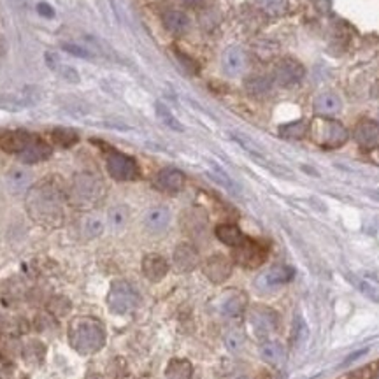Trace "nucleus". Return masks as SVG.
Returning <instances> with one entry per match:
<instances>
[{
	"label": "nucleus",
	"instance_id": "nucleus-1",
	"mask_svg": "<svg viewBox=\"0 0 379 379\" xmlns=\"http://www.w3.org/2000/svg\"><path fill=\"white\" fill-rule=\"evenodd\" d=\"M25 204L35 223L46 228H60L64 225L67 195L55 179H44L32 186Z\"/></svg>",
	"mask_w": 379,
	"mask_h": 379
},
{
	"label": "nucleus",
	"instance_id": "nucleus-2",
	"mask_svg": "<svg viewBox=\"0 0 379 379\" xmlns=\"http://www.w3.org/2000/svg\"><path fill=\"white\" fill-rule=\"evenodd\" d=\"M68 342L80 355H93L106 344V329L93 316H76L68 323Z\"/></svg>",
	"mask_w": 379,
	"mask_h": 379
},
{
	"label": "nucleus",
	"instance_id": "nucleus-3",
	"mask_svg": "<svg viewBox=\"0 0 379 379\" xmlns=\"http://www.w3.org/2000/svg\"><path fill=\"white\" fill-rule=\"evenodd\" d=\"M106 188L99 176L90 172H81L73 179V185L67 194V201L77 209H91L104 198Z\"/></svg>",
	"mask_w": 379,
	"mask_h": 379
},
{
	"label": "nucleus",
	"instance_id": "nucleus-4",
	"mask_svg": "<svg viewBox=\"0 0 379 379\" xmlns=\"http://www.w3.org/2000/svg\"><path fill=\"white\" fill-rule=\"evenodd\" d=\"M107 306L114 315H129L139 306V292L129 281H114L107 292Z\"/></svg>",
	"mask_w": 379,
	"mask_h": 379
},
{
	"label": "nucleus",
	"instance_id": "nucleus-5",
	"mask_svg": "<svg viewBox=\"0 0 379 379\" xmlns=\"http://www.w3.org/2000/svg\"><path fill=\"white\" fill-rule=\"evenodd\" d=\"M250 325L253 329V334L257 339L266 341L277 330L279 325V316L274 309L267 306H255L250 311Z\"/></svg>",
	"mask_w": 379,
	"mask_h": 379
},
{
	"label": "nucleus",
	"instance_id": "nucleus-6",
	"mask_svg": "<svg viewBox=\"0 0 379 379\" xmlns=\"http://www.w3.org/2000/svg\"><path fill=\"white\" fill-rule=\"evenodd\" d=\"M349 133L342 123L335 122V120H323L315 129V139L320 146L329 149L341 148L346 145Z\"/></svg>",
	"mask_w": 379,
	"mask_h": 379
},
{
	"label": "nucleus",
	"instance_id": "nucleus-7",
	"mask_svg": "<svg viewBox=\"0 0 379 379\" xmlns=\"http://www.w3.org/2000/svg\"><path fill=\"white\" fill-rule=\"evenodd\" d=\"M107 172L116 181H133L139 178V165L132 156L120 151H111L107 155Z\"/></svg>",
	"mask_w": 379,
	"mask_h": 379
},
{
	"label": "nucleus",
	"instance_id": "nucleus-8",
	"mask_svg": "<svg viewBox=\"0 0 379 379\" xmlns=\"http://www.w3.org/2000/svg\"><path fill=\"white\" fill-rule=\"evenodd\" d=\"M266 260V248L257 241L244 239L239 246L234 248V262L246 269H257Z\"/></svg>",
	"mask_w": 379,
	"mask_h": 379
},
{
	"label": "nucleus",
	"instance_id": "nucleus-9",
	"mask_svg": "<svg viewBox=\"0 0 379 379\" xmlns=\"http://www.w3.org/2000/svg\"><path fill=\"white\" fill-rule=\"evenodd\" d=\"M232 267H234V264H232L230 258L225 257V255L221 253H216L205 260L204 274L211 283L220 284V283H225V281L230 277Z\"/></svg>",
	"mask_w": 379,
	"mask_h": 379
},
{
	"label": "nucleus",
	"instance_id": "nucleus-10",
	"mask_svg": "<svg viewBox=\"0 0 379 379\" xmlns=\"http://www.w3.org/2000/svg\"><path fill=\"white\" fill-rule=\"evenodd\" d=\"M306 74V68L302 67V64L293 58H284L279 64L276 65V71H274V77L279 84L283 86H292V84L299 83L300 80Z\"/></svg>",
	"mask_w": 379,
	"mask_h": 379
},
{
	"label": "nucleus",
	"instance_id": "nucleus-11",
	"mask_svg": "<svg viewBox=\"0 0 379 379\" xmlns=\"http://www.w3.org/2000/svg\"><path fill=\"white\" fill-rule=\"evenodd\" d=\"M172 260H174V266L179 272H192L201 264V255L194 244L181 243L176 246Z\"/></svg>",
	"mask_w": 379,
	"mask_h": 379
},
{
	"label": "nucleus",
	"instance_id": "nucleus-12",
	"mask_svg": "<svg viewBox=\"0 0 379 379\" xmlns=\"http://www.w3.org/2000/svg\"><path fill=\"white\" fill-rule=\"evenodd\" d=\"M353 137L364 149L379 148V125L372 120H360L353 130Z\"/></svg>",
	"mask_w": 379,
	"mask_h": 379
},
{
	"label": "nucleus",
	"instance_id": "nucleus-13",
	"mask_svg": "<svg viewBox=\"0 0 379 379\" xmlns=\"http://www.w3.org/2000/svg\"><path fill=\"white\" fill-rule=\"evenodd\" d=\"M293 276H295V270H293L292 267L274 266V267H270L267 272H264L262 276L258 277L257 284H258V288L272 290V288H276V286H281V284L292 281Z\"/></svg>",
	"mask_w": 379,
	"mask_h": 379
},
{
	"label": "nucleus",
	"instance_id": "nucleus-14",
	"mask_svg": "<svg viewBox=\"0 0 379 379\" xmlns=\"http://www.w3.org/2000/svg\"><path fill=\"white\" fill-rule=\"evenodd\" d=\"M155 186L160 192H165V194H178V192L183 190V186H185V174L179 169L174 167L162 169L156 174Z\"/></svg>",
	"mask_w": 379,
	"mask_h": 379
},
{
	"label": "nucleus",
	"instance_id": "nucleus-15",
	"mask_svg": "<svg viewBox=\"0 0 379 379\" xmlns=\"http://www.w3.org/2000/svg\"><path fill=\"white\" fill-rule=\"evenodd\" d=\"M169 264L162 255L149 253L142 258V274L148 277L151 283H158L163 277L167 276Z\"/></svg>",
	"mask_w": 379,
	"mask_h": 379
},
{
	"label": "nucleus",
	"instance_id": "nucleus-16",
	"mask_svg": "<svg viewBox=\"0 0 379 379\" xmlns=\"http://www.w3.org/2000/svg\"><path fill=\"white\" fill-rule=\"evenodd\" d=\"M169 223H171V211L165 205H155L146 212L145 227L151 234H162L167 230Z\"/></svg>",
	"mask_w": 379,
	"mask_h": 379
},
{
	"label": "nucleus",
	"instance_id": "nucleus-17",
	"mask_svg": "<svg viewBox=\"0 0 379 379\" xmlns=\"http://www.w3.org/2000/svg\"><path fill=\"white\" fill-rule=\"evenodd\" d=\"M51 155H53V148L42 139H39V137H34L30 140V145L23 149L18 156L23 163H39L48 160Z\"/></svg>",
	"mask_w": 379,
	"mask_h": 379
},
{
	"label": "nucleus",
	"instance_id": "nucleus-18",
	"mask_svg": "<svg viewBox=\"0 0 379 379\" xmlns=\"http://www.w3.org/2000/svg\"><path fill=\"white\" fill-rule=\"evenodd\" d=\"M313 109L318 116L329 118L335 116L338 113H341L342 109V100L338 93H332V91H323L313 102Z\"/></svg>",
	"mask_w": 379,
	"mask_h": 379
},
{
	"label": "nucleus",
	"instance_id": "nucleus-19",
	"mask_svg": "<svg viewBox=\"0 0 379 379\" xmlns=\"http://www.w3.org/2000/svg\"><path fill=\"white\" fill-rule=\"evenodd\" d=\"M248 307V297L244 292H239V290H232L227 295L223 297L220 304V311L221 315L227 316V318H235L239 316L241 313L246 311Z\"/></svg>",
	"mask_w": 379,
	"mask_h": 379
},
{
	"label": "nucleus",
	"instance_id": "nucleus-20",
	"mask_svg": "<svg viewBox=\"0 0 379 379\" xmlns=\"http://www.w3.org/2000/svg\"><path fill=\"white\" fill-rule=\"evenodd\" d=\"M32 139H34V136H30L28 132L16 130V132L4 133V136L0 137V148L4 149L6 153H15V155H19L23 149L30 145Z\"/></svg>",
	"mask_w": 379,
	"mask_h": 379
},
{
	"label": "nucleus",
	"instance_id": "nucleus-21",
	"mask_svg": "<svg viewBox=\"0 0 379 379\" xmlns=\"http://www.w3.org/2000/svg\"><path fill=\"white\" fill-rule=\"evenodd\" d=\"M246 68V55L239 48H228L223 53V71L228 76H239Z\"/></svg>",
	"mask_w": 379,
	"mask_h": 379
},
{
	"label": "nucleus",
	"instance_id": "nucleus-22",
	"mask_svg": "<svg viewBox=\"0 0 379 379\" xmlns=\"http://www.w3.org/2000/svg\"><path fill=\"white\" fill-rule=\"evenodd\" d=\"M162 19L165 28L176 35L186 34L190 28V18L183 11H178V9H169V11H165Z\"/></svg>",
	"mask_w": 379,
	"mask_h": 379
},
{
	"label": "nucleus",
	"instance_id": "nucleus-23",
	"mask_svg": "<svg viewBox=\"0 0 379 379\" xmlns=\"http://www.w3.org/2000/svg\"><path fill=\"white\" fill-rule=\"evenodd\" d=\"M214 234H216V237L221 243L232 248H237L241 243H244V239H246L243 232H241V228L237 227V225L232 223L218 225V227L214 228Z\"/></svg>",
	"mask_w": 379,
	"mask_h": 379
},
{
	"label": "nucleus",
	"instance_id": "nucleus-24",
	"mask_svg": "<svg viewBox=\"0 0 379 379\" xmlns=\"http://www.w3.org/2000/svg\"><path fill=\"white\" fill-rule=\"evenodd\" d=\"M205 227H207V216L202 211H198V209L186 211V214L183 216V228L188 234L201 235L205 230Z\"/></svg>",
	"mask_w": 379,
	"mask_h": 379
},
{
	"label": "nucleus",
	"instance_id": "nucleus-25",
	"mask_svg": "<svg viewBox=\"0 0 379 379\" xmlns=\"http://www.w3.org/2000/svg\"><path fill=\"white\" fill-rule=\"evenodd\" d=\"M194 367L185 358H174L165 369V379H192Z\"/></svg>",
	"mask_w": 379,
	"mask_h": 379
},
{
	"label": "nucleus",
	"instance_id": "nucleus-26",
	"mask_svg": "<svg viewBox=\"0 0 379 379\" xmlns=\"http://www.w3.org/2000/svg\"><path fill=\"white\" fill-rule=\"evenodd\" d=\"M260 357L270 365H279L284 360V349L279 342L266 341L260 346Z\"/></svg>",
	"mask_w": 379,
	"mask_h": 379
},
{
	"label": "nucleus",
	"instance_id": "nucleus-27",
	"mask_svg": "<svg viewBox=\"0 0 379 379\" xmlns=\"http://www.w3.org/2000/svg\"><path fill=\"white\" fill-rule=\"evenodd\" d=\"M6 181H8L9 190L18 194V192H23V190L30 185L32 174L27 171V169H12V171H9Z\"/></svg>",
	"mask_w": 379,
	"mask_h": 379
},
{
	"label": "nucleus",
	"instance_id": "nucleus-28",
	"mask_svg": "<svg viewBox=\"0 0 379 379\" xmlns=\"http://www.w3.org/2000/svg\"><path fill=\"white\" fill-rule=\"evenodd\" d=\"M309 130H311L309 122H306V120H299V122L286 123V125L281 127L279 133L281 137H284V139L295 140V139H304V137L309 133Z\"/></svg>",
	"mask_w": 379,
	"mask_h": 379
},
{
	"label": "nucleus",
	"instance_id": "nucleus-29",
	"mask_svg": "<svg viewBox=\"0 0 379 379\" xmlns=\"http://www.w3.org/2000/svg\"><path fill=\"white\" fill-rule=\"evenodd\" d=\"M51 139H53L58 146H62V148H71V146L76 145L80 136H77V132H74L73 129H55L53 132H51Z\"/></svg>",
	"mask_w": 379,
	"mask_h": 379
},
{
	"label": "nucleus",
	"instance_id": "nucleus-30",
	"mask_svg": "<svg viewBox=\"0 0 379 379\" xmlns=\"http://www.w3.org/2000/svg\"><path fill=\"white\" fill-rule=\"evenodd\" d=\"M253 2L258 8H262L264 11L274 16L283 15L288 9V0H253Z\"/></svg>",
	"mask_w": 379,
	"mask_h": 379
},
{
	"label": "nucleus",
	"instance_id": "nucleus-31",
	"mask_svg": "<svg viewBox=\"0 0 379 379\" xmlns=\"http://www.w3.org/2000/svg\"><path fill=\"white\" fill-rule=\"evenodd\" d=\"M156 116L160 118V122L163 123V125H167L169 129L172 130H178V132H181L183 125L176 120L174 114L171 113V111L167 109V107L163 106V104H156Z\"/></svg>",
	"mask_w": 379,
	"mask_h": 379
},
{
	"label": "nucleus",
	"instance_id": "nucleus-32",
	"mask_svg": "<svg viewBox=\"0 0 379 379\" xmlns=\"http://www.w3.org/2000/svg\"><path fill=\"white\" fill-rule=\"evenodd\" d=\"M246 90L251 95H266L270 90V81L267 77L255 76L246 81Z\"/></svg>",
	"mask_w": 379,
	"mask_h": 379
},
{
	"label": "nucleus",
	"instance_id": "nucleus-33",
	"mask_svg": "<svg viewBox=\"0 0 379 379\" xmlns=\"http://www.w3.org/2000/svg\"><path fill=\"white\" fill-rule=\"evenodd\" d=\"M127 220H129V212L123 205H116V207L111 209L109 212V223L113 225L114 228H122L125 227Z\"/></svg>",
	"mask_w": 379,
	"mask_h": 379
},
{
	"label": "nucleus",
	"instance_id": "nucleus-34",
	"mask_svg": "<svg viewBox=\"0 0 379 379\" xmlns=\"http://www.w3.org/2000/svg\"><path fill=\"white\" fill-rule=\"evenodd\" d=\"M104 232V221L99 216H88L84 220V234L88 237H99Z\"/></svg>",
	"mask_w": 379,
	"mask_h": 379
},
{
	"label": "nucleus",
	"instance_id": "nucleus-35",
	"mask_svg": "<svg viewBox=\"0 0 379 379\" xmlns=\"http://www.w3.org/2000/svg\"><path fill=\"white\" fill-rule=\"evenodd\" d=\"M376 376H378V364H371L353 371L346 379H376Z\"/></svg>",
	"mask_w": 379,
	"mask_h": 379
},
{
	"label": "nucleus",
	"instance_id": "nucleus-36",
	"mask_svg": "<svg viewBox=\"0 0 379 379\" xmlns=\"http://www.w3.org/2000/svg\"><path fill=\"white\" fill-rule=\"evenodd\" d=\"M243 342L244 338L239 332H230V334L227 335V339H225V344H227L232 351H237V349L243 348Z\"/></svg>",
	"mask_w": 379,
	"mask_h": 379
},
{
	"label": "nucleus",
	"instance_id": "nucleus-37",
	"mask_svg": "<svg viewBox=\"0 0 379 379\" xmlns=\"http://www.w3.org/2000/svg\"><path fill=\"white\" fill-rule=\"evenodd\" d=\"M68 307H71V304H68V300H65L64 297H55L50 304L51 313H55V315H64Z\"/></svg>",
	"mask_w": 379,
	"mask_h": 379
},
{
	"label": "nucleus",
	"instance_id": "nucleus-38",
	"mask_svg": "<svg viewBox=\"0 0 379 379\" xmlns=\"http://www.w3.org/2000/svg\"><path fill=\"white\" fill-rule=\"evenodd\" d=\"M67 53L74 55V57H80V58H90V51H86L84 48H80V46L76 44H64L62 46Z\"/></svg>",
	"mask_w": 379,
	"mask_h": 379
},
{
	"label": "nucleus",
	"instance_id": "nucleus-39",
	"mask_svg": "<svg viewBox=\"0 0 379 379\" xmlns=\"http://www.w3.org/2000/svg\"><path fill=\"white\" fill-rule=\"evenodd\" d=\"M37 11H39V15L46 16V18H53L55 16L53 8H51L50 4H44V2H41V4L37 6Z\"/></svg>",
	"mask_w": 379,
	"mask_h": 379
},
{
	"label": "nucleus",
	"instance_id": "nucleus-40",
	"mask_svg": "<svg viewBox=\"0 0 379 379\" xmlns=\"http://www.w3.org/2000/svg\"><path fill=\"white\" fill-rule=\"evenodd\" d=\"M183 4H186V6H198L202 2V0H181Z\"/></svg>",
	"mask_w": 379,
	"mask_h": 379
},
{
	"label": "nucleus",
	"instance_id": "nucleus-41",
	"mask_svg": "<svg viewBox=\"0 0 379 379\" xmlns=\"http://www.w3.org/2000/svg\"><path fill=\"white\" fill-rule=\"evenodd\" d=\"M239 379H248V378H239Z\"/></svg>",
	"mask_w": 379,
	"mask_h": 379
},
{
	"label": "nucleus",
	"instance_id": "nucleus-42",
	"mask_svg": "<svg viewBox=\"0 0 379 379\" xmlns=\"http://www.w3.org/2000/svg\"><path fill=\"white\" fill-rule=\"evenodd\" d=\"M378 125H379V122H378Z\"/></svg>",
	"mask_w": 379,
	"mask_h": 379
}]
</instances>
